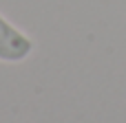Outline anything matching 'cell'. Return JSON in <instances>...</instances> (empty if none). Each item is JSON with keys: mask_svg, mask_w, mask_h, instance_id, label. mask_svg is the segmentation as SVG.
I'll list each match as a JSON object with an SVG mask.
<instances>
[{"mask_svg": "<svg viewBox=\"0 0 126 123\" xmlns=\"http://www.w3.org/2000/svg\"><path fill=\"white\" fill-rule=\"evenodd\" d=\"M33 48H35V42L0 13V62L20 64L31 57Z\"/></svg>", "mask_w": 126, "mask_h": 123, "instance_id": "obj_1", "label": "cell"}]
</instances>
